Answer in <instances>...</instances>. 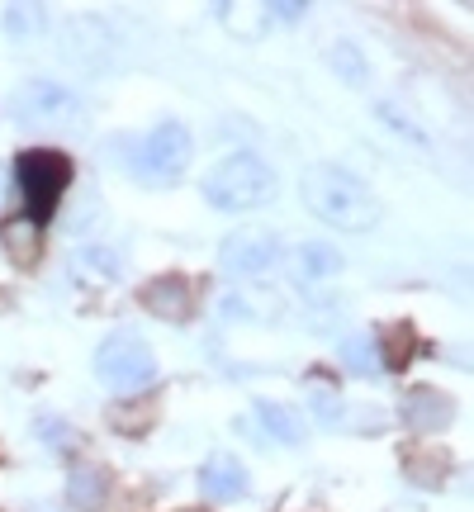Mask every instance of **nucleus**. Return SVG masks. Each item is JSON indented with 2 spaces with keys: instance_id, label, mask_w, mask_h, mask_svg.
<instances>
[{
  "instance_id": "1",
  "label": "nucleus",
  "mask_w": 474,
  "mask_h": 512,
  "mask_svg": "<svg viewBox=\"0 0 474 512\" xmlns=\"http://www.w3.org/2000/svg\"><path fill=\"white\" fill-rule=\"evenodd\" d=\"M299 195L313 219H323L337 233H370L380 223V200L342 166H309L299 181Z\"/></svg>"
},
{
  "instance_id": "2",
  "label": "nucleus",
  "mask_w": 474,
  "mask_h": 512,
  "mask_svg": "<svg viewBox=\"0 0 474 512\" xmlns=\"http://www.w3.org/2000/svg\"><path fill=\"white\" fill-rule=\"evenodd\" d=\"M275 195V171L252 152H237V157H223L219 166H209L204 176V200L214 209H228V214H242V209H256Z\"/></svg>"
},
{
  "instance_id": "3",
  "label": "nucleus",
  "mask_w": 474,
  "mask_h": 512,
  "mask_svg": "<svg viewBox=\"0 0 474 512\" xmlns=\"http://www.w3.org/2000/svg\"><path fill=\"white\" fill-rule=\"evenodd\" d=\"M15 181L19 195H24V219L43 228V219H53L57 200L72 185V162L62 152H53V147H29V152H19Z\"/></svg>"
},
{
  "instance_id": "4",
  "label": "nucleus",
  "mask_w": 474,
  "mask_h": 512,
  "mask_svg": "<svg viewBox=\"0 0 474 512\" xmlns=\"http://www.w3.org/2000/svg\"><path fill=\"white\" fill-rule=\"evenodd\" d=\"M95 375L114 394H138V389H147V384L157 380V356H152V347H147L143 337L114 332V337H105L95 347Z\"/></svg>"
},
{
  "instance_id": "5",
  "label": "nucleus",
  "mask_w": 474,
  "mask_h": 512,
  "mask_svg": "<svg viewBox=\"0 0 474 512\" xmlns=\"http://www.w3.org/2000/svg\"><path fill=\"white\" fill-rule=\"evenodd\" d=\"M15 114H19V124L38 128V133H81V128H86V114L76 105V95L53 86V81H29V86H19Z\"/></svg>"
},
{
  "instance_id": "6",
  "label": "nucleus",
  "mask_w": 474,
  "mask_h": 512,
  "mask_svg": "<svg viewBox=\"0 0 474 512\" xmlns=\"http://www.w3.org/2000/svg\"><path fill=\"white\" fill-rule=\"evenodd\" d=\"M190 152H195V143H190V128H185V124H157L143 138V147H138L133 171H138V181H143V185H157V190H162V185L181 181V171L190 166Z\"/></svg>"
},
{
  "instance_id": "7",
  "label": "nucleus",
  "mask_w": 474,
  "mask_h": 512,
  "mask_svg": "<svg viewBox=\"0 0 474 512\" xmlns=\"http://www.w3.org/2000/svg\"><path fill=\"white\" fill-rule=\"evenodd\" d=\"M275 261H280V242L271 233H261V228H242V233H228L219 247V266L228 275H242V280H252V275H271Z\"/></svg>"
},
{
  "instance_id": "8",
  "label": "nucleus",
  "mask_w": 474,
  "mask_h": 512,
  "mask_svg": "<svg viewBox=\"0 0 474 512\" xmlns=\"http://www.w3.org/2000/svg\"><path fill=\"white\" fill-rule=\"evenodd\" d=\"M399 418L408 432H441L446 422L456 418V403L446 399L441 389H427V384H418V389H408L399 403Z\"/></svg>"
},
{
  "instance_id": "9",
  "label": "nucleus",
  "mask_w": 474,
  "mask_h": 512,
  "mask_svg": "<svg viewBox=\"0 0 474 512\" xmlns=\"http://www.w3.org/2000/svg\"><path fill=\"white\" fill-rule=\"evenodd\" d=\"M143 309L152 313V318H166V323H181V318H190V280L185 275H157V280H147L143 285Z\"/></svg>"
},
{
  "instance_id": "10",
  "label": "nucleus",
  "mask_w": 474,
  "mask_h": 512,
  "mask_svg": "<svg viewBox=\"0 0 474 512\" xmlns=\"http://www.w3.org/2000/svg\"><path fill=\"white\" fill-rule=\"evenodd\" d=\"M200 489L209 503H237V498L247 494V470H242V460L228 456V451L209 456L200 470Z\"/></svg>"
},
{
  "instance_id": "11",
  "label": "nucleus",
  "mask_w": 474,
  "mask_h": 512,
  "mask_svg": "<svg viewBox=\"0 0 474 512\" xmlns=\"http://www.w3.org/2000/svg\"><path fill=\"white\" fill-rule=\"evenodd\" d=\"M0 252L15 266H34L43 256V228L29 219H0Z\"/></svg>"
},
{
  "instance_id": "12",
  "label": "nucleus",
  "mask_w": 474,
  "mask_h": 512,
  "mask_svg": "<svg viewBox=\"0 0 474 512\" xmlns=\"http://www.w3.org/2000/svg\"><path fill=\"white\" fill-rule=\"evenodd\" d=\"M403 470L418 489H441L446 475H451V451L446 446H418V451L403 456Z\"/></svg>"
},
{
  "instance_id": "13",
  "label": "nucleus",
  "mask_w": 474,
  "mask_h": 512,
  "mask_svg": "<svg viewBox=\"0 0 474 512\" xmlns=\"http://www.w3.org/2000/svg\"><path fill=\"white\" fill-rule=\"evenodd\" d=\"M105 494H110L105 470H95V465H76L72 475H67V503H72L76 512H100L105 508Z\"/></svg>"
},
{
  "instance_id": "14",
  "label": "nucleus",
  "mask_w": 474,
  "mask_h": 512,
  "mask_svg": "<svg viewBox=\"0 0 474 512\" xmlns=\"http://www.w3.org/2000/svg\"><path fill=\"white\" fill-rule=\"evenodd\" d=\"M418 356V332L408 328V323H394V328L380 332V361L384 370H408V361Z\"/></svg>"
},
{
  "instance_id": "15",
  "label": "nucleus",
  "mask_w": 474,
  "mask_h": 512,
  "mask_svg": "<svg viewBox=\"0 0 474 512\" xmlns=\"http://www.w3.org/2000/svg\"><path fill=\"white\" fill-rule=\"evenodd\" d=\"M256 422H261L275 441H285V446H299V441H304V422H299V413H294V408H285V403L261 399V403H256Z\"/></svg>"
},
{
  "instance_id": "16",
  "label": "nucleus",
  "mask_w": 474,
  "mask_h": 512,
  "mask_svg": "<svg viewBox=\"0 0 474 512\" xmlns=\"http://www.w3.org/2000/svg\"><path fill=\"white\" fill-rule=\"evenodd\" d=\"M294 261H299V271H304V275H313V280H328V275H337V271H342V256L332 252L328 242H304Z\"/></svg>"
},
{
  "instance_id": "17",
  "label": "nucleus",
  "mask_w": 474,
  "mask_h": 512,
  "mask_svg": "<svg viewBox=\"0 0 474 512\" xmlns=\"http://www.w3.org/2000/svg\"><path fill=\"white\" fill-rule=\"evenodd\" d=\"M152 422H157V403H114L110 408V427H119L128 437L147 432Z\"/></svg>"
},
{
  "instance_id": "18",
  "label": "nucleus",
  "mask_w": 474,
  "mask_h": 512,
  "mask_svg": "<svg viewBox=\"0 0 474 512\" xmlns=\"http://www.w3.org/2000/svg\"><path fill=\"white\" fill-rule=\"evenodd\" d=\"M38 437L48 441L57 456H72V451H81V432H76L72 422H62V418H38Z\"/></svg>"
},
{
  "instance_id": "19",
  "label": "nucleus",
  "mask_w": 474,
  "mask_h": 512,
  "mask_svg": "<svg viewBox=\"0 0 474 512\" xmlns=\"http://www.w3.org/2000/svg\"><path fill=\"white\" fill-rule=\"evenodd\" d=\"M328 62H332V72L342 76L347 86H361L365 81V57H361V48H351V43H337L328 53Z\"/></svg>"
},
{
  "instance_id": "20",
  "label": "nucleus",
  "mask_w": 474,
  "mask_h": 512,
  "mask_svg": "<svg viewBox=\"0 0 474 512\" xmlns=\"http://www.w3.org/2000/svg\"><path fill=\"white\" fill-rule=\"evenodd\" d=\"M43 24H48V10H43V5H10V10H5V29L15 38L43 34Z\"/></svg>"
},
{
  "instance_id": "21",
  "label": "nucleus",
  "mask_w": 474,
  "mask_h": 512,
  "mask_svg": "<svg viewBox=\"0 0 474 512\" xmlns=\"http://www.w3.org/2000/svg\"><path fill=\"white\" fill-rule=\"evenodd\" d=\"M380 119H384V124H394V128L403 133V138H413L418 147H427V128H422L418 119H403V114L394 110V105H380Z\"/></svg>"
},
{
  "instance_id": "22",
  "label": "nucleus",
  "mask_w": 474,
  "mask_h": 512,
  "mask_svg": "<svg viewBox=\"0 0 474 512\" xmlns=\"http://www.w3.org/2000/svg\"><path fill=\"white\" fill-rule=\"evenodd\" d=\"M342 356H347V366L356 370V375H370V366H375V347H370L365 337H351L347 347H342Z\"/></svg>"
},
{
  "instance_id": "23",
  "label": "nucleus",
  "mask_w": 474,
  "mask_h": 512,
  "mask_svg": "<svg viewBox=\"0 0 474 512\" xmlns=\"http://www.w3.org/2000/svg\"><path fill=\"white\" fill-rule=\"evenodd\" d=\"M313 408H318V422H342V403L328 399V394H318V399H313Z\"/></svg>"
},
{
  "instance_id": "24",
  "label": "nucleus",
  "mask_w": 474,
  "mask_h": 512,
  "mask_svg": "<svg viewBox=\"0 0 474 512\" xmlns=\"http://www.w3.org/2000/svg\"><path fill=\"white\" fill-rule=\"evenodd\" d=\"M266 15H275V19H299V15H304V5H299V0H280V5H266Z\"/></svg>"
},
{
  "instance_id": "25",
  "label": "nucleus",
  "mask_w": 474,
  "mask_h": 512,
  "mask_svg": "<svg viewBox=\"0 0 474 512\" xmlns=\"http://www.w3.org/2000/svg\"><path fill=\"white\" fill-rule=\"evenodd\" d=\"M34 512H53V508H43V503H34Z\"/></svg>"
}]
</instances>
